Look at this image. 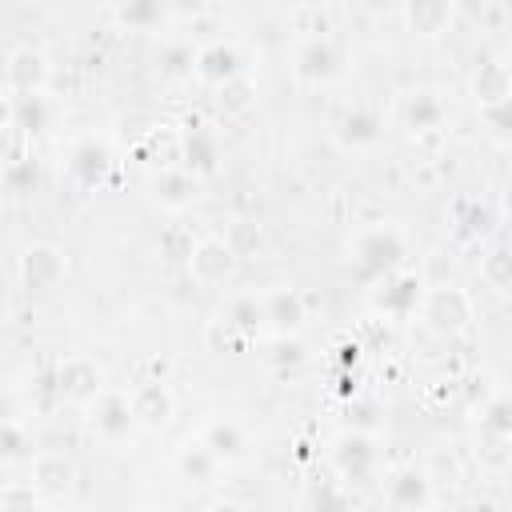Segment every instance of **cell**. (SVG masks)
<instances>
[{
    "label": "cell",
    "mask_w": 512,
    "mask_h": 512,
    "mask_svg": "<svg viewBox=\"0 0 512 512\" xmlns=\"http://www.w3.org/2000/svg\"><path fill=\"white\" fill-rule=\"evenodd\" d=\"M476 112H480V124H484V132L492 140L512 144V92L500 96V100H492V104H480Z\"/></svg>",
    "instance_id": "31"
},
{
    "label": "cell",
    "mask_w": 512,
    "mask_h": 512,
    "mask_svg": "<svg viewBox=\"0 0 512 512\" xmlns=\"http://www.w3.org/2000/svg\"><path fill=\"white\" fill-rule=\"evenodd\" d=\"M8 92H44L52 80V64L40 48H12L8 52V68H4Z\"/></svg>",
    "instance_id": "18"
},
{
    "label": "cell",
    "mask_w": 512,
    "mask_h": 512,
    "mask_svg": "<svg viewBox=\"0 0 512 512\" xmlns=\"http://www.w3.org/2000/svg\"><path fill=\"white\" fill-rule=\"evenodd\" d=\"M328 460H332V468H336V476H340L344 484L364 488V484H372L376 472H380V444H376V436L364 432V428H344V432L332 440Z\"/></svg>",
    "instance_id": "2"
},
{
    "label": "cell",
    "mask_w": 512,
    "mask_h": 512,
    "mask_svg": "<svg viewBox=\"0 0 512 512\" xmlns=\"http://www.w3.org/2000/svg\"><path fill=\"white\" fill-rule=\"evenodd\" d=\"M180 164L188 172H196L200 180H208L220 168V140H216V132H208L204 124H188L180 132Z\"/></svg>",
    "instance_id": "19"
},
{
    "label": "cell",
    "mask_w": 512,
    "mask_h": 512,
    "mask_svg": "<svg viewBox=\"0 0 512 512\" xmlns=\"http://www.w3.org/2000/svg\"><path fill=\"white\" fill-rule=\"evenodd\" d=\"M16 276L28 292H48L68 276V256L52 240H32L16 260Z\"/></svg>",
    "instance_id": "7"
},
{
    "label": "cell",
    "mask_w": 512,
    "mask_h": 512,
    "mask_svg": "<svg viewBox=\"0 0 512 512\" xmlns=\"http://www.w3.org/2000/svg\"><path fill=\"white\" fill-rule=\"evenodd\" d=\"M456 232H460L464 240H480V236H488V232H492V212H488L480 200H464V204H456Z\"/></svg>",
    "instance_id": "33"
},
{
    "label": "cell",
    "mask_w": 512,
    "mask_h": 512,
    "mask_svg": "<svg viewBox=\"0 0 512 512\" xmlns=\"http://www.w3.org/2000/svg\"><path fill=\"white\" fill-rule=\"evenodd\" d=\"M56 392L72 404H92L104 392V372L88 356H68L56 364Z\"/></svg>",
    "instance_id": "14"
},
{
    "label": "cell",
    "mask_w": 512,
    "mask_h": 512,
    "mask_svg": "<svg viewBox=\"0 0 512 512\" xmlns=\"http://www.w3.org/2000/svg\"><path fill=\"white\" fill-rule=\"evenodd\" d=\"M168 8H172V16L192 20V16H200V12L208 8V0H168Z\"/></svg>",
    "instance_id": "41"
},
{
    "label": "cell",
    "mask_w": 512,
    "mask_h": 512,
    "mask_svg": "<svg viewBox=\"0 0 512 512\" xmlns=\"http://www.w3.org/2000/svg\"><path fill=\"white\" fill-rule=\"evenodd\" d=\"M160 76L164 80H188V76H196V52L188 48V44H168L164 52H160Z\"/></svg>",
    "instance_id": "35"
},
{
    "label": "cell",
    "mask_w": 512,
    "mask_h": 512,
    "mask_svg": "<svg viewBox=\"0 0 512 512\" xmlns=\"http://www.w3.org/2000/svg\"><path fill=\"white\" fill-rule=\"evenodd\" d=\"M148 196H152V204H160L168 212H184L200 196V176L188 172L184 164H160L148 172Z\"/></svg>",
    "instance_id": "8"
},
{
    "label": "cell",
    "mask_w": 512,
    "mask_h": 512,
    "mask_svg": "<svg viewBox=\"0 0 512 512\" xmlns=\"http://www.w3.org/2000/svg\"><path fill=\"white\" fill-rule=\"evenodd\" d=\"M480 276H484L488 288L508 292L512 288V248H488L480 256Z\"/></svg>",
    "instance_id": "34"
},
{
    "label": "cell",
    "mask_w": 512,
    "mask_h": 512,
    "mask_svg": "<svg viewBox=\"0 0 512 512\" xmlns=\"http://www.w3.org/2000/svg\"><path fill=\"white\" fill-rule=\"evenodd\" d=\"M224 240L236 248V256H240V260H244V256H252V252L264 244L260 224H252V220H232V224H228V232H224Z\"/></svg>",
    "instance_id": "38"
},
{
    "label": "cell",
    "mask_w": 512,
    "mask_h": 512,
    "mask_svg": "<svg viewBox=\"0 0 512 512\" xmlns=\"http://www.w3.org/2000/svg\"><path fill=\"white\" fill-rule=\"evenodd\" d=\"M64 168L80 188H104L116 172V152L104 136H80L64 152Z\"/></svg>",
    "instance_id": "6"
},
{
    "label": "cell",
    "mask_w": 512,
    "mask_h": 512,
    "mask_svg": "<svg viewBox=\"0 0 512 512\" xmlns=\"http://www.w3.org/2000/svg\"><path fill=\"white\" fill-rule=\"evenodd\" d=\"M384 500H388V508H428L436 500V492H432L428 472L408 464L384 480Z\"/></svg>",
    "instance_id": "20"
},
{
    "label": "cell",
    "mask_w": 512,
    "mask_h": 512,
    "mask_svg": "<svg viewBox=\"0 0 512 512\" xmlns=\"http://www.w3.org/2000/svg\"><path fill=\"white\" fill-rule=\"evenodd\" d=\"M128 400H132L136 424L148 428V432H164V428L172 424V416H176V396H172V388H168L160 376H156V380H140V384L128 392Z\"/></svg>",
    "instance_id": "13"
},
{
    "label": "cell",
    "mask_w": 512,
    "mask_h": 512,
    "mask_svg": "<svg viewBox=\"0 0 512 512\" xmlns=\"http://www.w3.org/2000/svg\"><path fill=\"white\" fill-rule=\"evenodd\" d=\"M504 64H508V76H512V56H508V60H504Z\"/></svg>",
    "instance_id": "44"
},
{
    "label": "cell",
    "mask_w": 512,
    "mask_h": 512,
    "mask_svg": "<svg viewBox=\"0 0 512 512\" xmlns=\"http://www.w3.org/2000/svg\"><path fill=\"white\" fill-rule=\"evenodd\" d=\"M4 188H8L12 196L36 192V188H40V164H36L32 156H12V160L4 164Z\"/></svg>",
    "instance_id": "32"
},
{
    "label": "cell",
    "mask_w": 512,
    "mask_h": 512,
    "mask_svg": "<svg viewBox=\"0 0 512 512\" xmlns=\"http://www.w3.org/2000/svg\"><path fill=\"white\" fill-rule=\"evenodd\" d=\"M336 144L348 152H372L384 140V116L372 104H352L344 108V116L336 120Z\"/></svg>",
    "instance_id": "12"
},
{
    "label": "cell",
    "mask_w": 512,
    "mask_h": 512,
    "mask_svg": "<svg viewBox=\"0 0 512 512\" xmlns=\"http://www.w3.org/2000/svg\"><path fill=\"white\" fill-rule=\"evenodd\" d=\"M292 72L308 88H320V84L340 80V72H344V48H340V40L328 36V32H316V36L300 40V48L292 52Z\"/></svg>",
    "instance_id": "3"
},
{
    "label": "cell",
    "mask_w": 512,
    "mask_h": 512,
    "mask_svg": "<svg viewBox=\"0 0 512 512\" xmlns=\"http://www.w3.org/2000/svg\"><path fill=\"white\" fill-rule=\"evenodd\" d=\"M244 72H248V60L232 40H212V44L196 48V80L220 88V84H228Z\"/></svg>",
    "instance_id": "15"
},
{
    "label": "cell",
    "mask_w": 512,
    "mask_h": 512,
    "mask_svg": "<svg viewBox=\"0 0 512 512\" xmlns=\"http://www.w3.org/2000/svg\"><path fill=\"white\" fill-rule=\"evenodd\" d=\"M224 464L216 460V452L196 436V440H188L180 452H176V472H180V480H188L192 488H208V484H216V472H220Z\"/></svg>",
    "instance_id": "24"
},
{
    "label": "cell",
    "mask_w": 512,
    "mask_h": 512,
    "mask_svg": "<svg viewBox=\"0 0 512 512\" xmlns=\"http://www.w3.org/2000/svg\"><path fill=\"white\" fill-rule=\"evenodd\" d=\"M236 332H244L248 340H256L260 332H268V320H264V296L260 292H236L228 296L224 312H220Z\"/></svg>",
    "instance_id": "27"
},
{
    "label": "cell",
    "mask_w": 512,
    "mask_h": 512,
    "mask_svg": "<svg viewBox=\"0 0 512 512\" xmlns=\"http://www.w3.org/2000/svg\"><path fill=\"white\" fill-rule=\"evenodd\" d=\"M400 16L416 40H436L440 32H448L456 12H452V0H404Z\"/></svg>",
    "instance_id": "21"
},
{
    "label": "cell",
    "mask_w": 512,
    "mask_h": 512,
    "mask_svg": "<svg viewBox=\"0 0 512 512\" xmlns=\"http://www.w3.org/2000/svg\"><path fill=\"white\" fill-rule=\"evenodd\" d=\"M36 452H32V432L24 428V420L20 416H4V424H0V460L12 468V464H20V460H32Z\"/></svg>",
    "instance_id": "29"
},
{
    "label": "cell",
    "mask_w": 512,
    "mask_h": 512,
    "mask_svg": "<svg viewBox=\"0 0 512 512\" xmlns=\"http://www.w3.org/2000/svg\"><path fill=\"white\" fill-rule=\"evenodd\" d=\"M8 124L24 136H44L56 124V104L48 92H8Z\"/></svg>",
    "instance_id": "16"
},
{
    "label": "cell",
    "mask_w": 512,
    "mask_h": 512,
    "mask_svg": "<svg viewBox=\"0 0 512 512\" xmlns=\"http://www.w3.org/2000/svg\"><path fill=\"white\" fill-rule=\"evenodd\" d=\"M424 320V328H432L436 336H460L472 324V296L456 284H440L424 292V304L416 312Z\"/></svg>",
    "instance_id": "5"
},
{
    "label": "cell",
    "mask_w": 512,
    "mask_h": 512,
    "mask_svg": "<svg viewBox=\"0 0 512 512\" xmlns=\"http://www.w3.org/2000/svg\"><path fill=\"white\" fill-rule=\"evenodd\" d=\"M300 504H304V508H312V512L352 508V484H344L340 476H336V480H308V488H304Z\"/></svg>",
    "instance_id": "28"
},
{
    "label": "cell",
    "mask_w": 512,
    "mask_h": 512,
    "mask_svg": "<svg viewBox=\"0 0 512 512\" xmlns=\"http://www.w3.org/2000/svg\"><path fill=\"white\" fill-rule=\"evenodd\" d=\"M200 440L216 452V460H220V464H236V460H244V456H248V432H244V424H240V420H228V416L208 420V424L200 428Z\"/></svg>",
    "instance_id": "23"
},
{
    "label": "cell",
    "mask_w": 512,
    "mask_h": 512,
    "mask_svg": "<svg viewBox=\"0 0 512 512\" xmlns=\"http://www.w3.org/2000/svg\"><path fill=\"white\" fill-rule=\"evenodd\" d=\"M192 248H196V240H192L184 228H168V232L160 236V252H164V256H172V260H188V256H192Z\"/></svg>",
    "instance_id": "40"
},
{
    "label": "cell",
    "mask_w": 512,
    "mask_h": 512,
    "mask_svg": "<svg viewBox=\"0 0 512 512\" xmlns=\"http://www.w3.org/2000/svg\"><path fill=\"white\" fill-rule=\"evenodd\" d=\"M28 480L44 500H64L76 488V468L60 452H36L28 460Z\"/></svg>",
    "instance_id": "17"
},
{
    "label": "cell",
    "mask_w": 512,
    "mask_h": 512,
    "mask_svg": "<svg viewBox=\"0 0 512 512\" xmlns=\"http://www.w3.org/2000/svg\"><path fill=\"white\" fill-rule=\"evenodd\" d=\"M204 340H208V348H212V352H224V348H240V344H248V336H244V332H236L224 316H216V320L208 324Z\"/></svg>",
    "instance_id": "39"
},
{
    "label": "cell",
    "mask_w": 512,
    "mask_h": 512,
    "mask_svg": "<svg viewBox=\"0 0 512 512\" xmlns=\"http://www.w3.org/2000/svg\"><path fill=\"white\" fill-rule=\"evenodd\" d=\"M236 264H240V256H236V248H232L224 236H204V240H196V248H192V256H188V272H192V280H196L200 288H220L224 280H232Z\"/></svg>",
    "instance_id": "9"
},
{
    "label": "cell",
    "mask_w": 512,
    "mask_h": 512,
    "mask_svg": "<svg viewBox=\"0 0 512 512\" xmlns=\"http://www.w3.org/2000/svg\"><path fill=\"white\" fill-rule=\"evenodd\" d=\"M468 92H472L476 108H480V104H492V100H500V96H508V92H512L508 64H504V60H492V56L476 60V68H472V76H468Z\"/></svg>",
    "instance_id": "26"
},
{
    "label": "cell",
    "mask_w": 512,
    "mask_h": 512,
    "mask_svg": "<svg viewBox=\"0 0 512 512\" xmlns=\"http://www.w3.org/2000/svg\"><path fill=\"white\" fill-rule=\"evenodd\" d=\"M504 204L512 208V172H508V180H504Z\"/></svg>",
    "instance_id": "43"
},
{
    "label": "cell",
    "mask_w": 512,
    "mask_h": 512,
    "mask_svg": "<svg viewBox=\"0 0 512 512\" xmlns=\"http://www.w3.org/2000/svg\"><path fill=\"white\" fill-rule=\"evenodd\" d=\"M424 280H420V272L416 268H396L392 276H384L380 284H372L368 288V300H372V308L380 312V316H388V320H408V316H416L420 312V304H424Z\"/></svg>",
    "instance_id": "4"
},
{
    "label": "cell",
    "mask_w": 512,
    "mask_h": 512,
    "mask_svg": "<svg viewBox=\"0 0 512 512\" xmlns=\"http://www.w3.org/2000/svg\"><path fill=\"white\" fill-rule=\"evenodd\" d=\"M216 104H220V112H228V116L248 112V108L256 104V80L244 72V76H236V80L220 84V88H216Z\"/></svg>",
    "instance_id": "30"
},
{
    "label": "cell",
    "mask_w": 512,
    "mask_h": 512,
    "mask_svg": "<svg viewBox=\"0 0 512 512\" xmlns=\"http://www.w3.org/2000/svg\"><path fill=\"white\" fill-rule=\"evenodd\" d=\"M88 424L104 444H120L132 436V428H140L128 392H108V388L88 404Z\"/></svg>",
    "instance_id": "10"
},
{
    "label": "cell",
    "mask_w": 512,
    "mask_h": 512,
    "mask_svg": "<svg viewBox=\"0 0 512 512\" xmlns=\"http://www.w3.org/2000/svg\"><path fill=\"white\" fill-rule=\"evenodd\" d=\"M40 504H48V500L32 488V480H24V484H16V480H12V484L0 492V512H20V508H24V512H32V508H40Z\"/></svg>",
    "instance_id": "37"
},
{
    "label": "cell",
    "mask_w": 512,
    "mask_h": 512,
    "mask_svg": "<svg viewBox=\"0 0 512 512\" xmlns=\"http://www.w3.org/2000/svg\"><path fill=\"white\" fill-rule=\"evenodd\" d=\"M168 16H172L168 0H116V24H120L124 32L148 36V32L164 28Z\"/></svg>",
    "instance_id": "25"
},
{
    "label": "cell",
    "mask_w": 512,
    "mask_h": 512,
    "mask_svg": "<svg viewBox=\"0 0 512 512\" xmlns=\"http://www.w3.org/2000/svg\"><path fill=\"white\" fill-rule=\"evenodd\" d=\"M400 116H404V128H408V132L424 136V132L444 128V120H448V104H444L440 92H432V88H416V92L404 96Z\"/></svg>",
    "instance_id": "22"
},
{
    "label": "cell",
    "mask_w": 512,
    "mask_h": 512,
    "mask_svg": "<svg viewBox=\"0 0 512 512\" xmlns=\"http://www.w3.org/2000/svg\"><path fill=\"white\" fill-rule=\"evenodd\" d=\"M404 264H408V236L392 220H372V224L352 232L348 268H352L356 284L372 288V284H380L384 276H392Z\"/></svg>",
    "instance_id": "1"
},
{
    "label": "cell",
    "mask_w": 512,
    "mask_h": 512,
    "mask_svg": "<svg viewBox=\"0 0 512 512\" xmlns=\"http://www.w3.org/2000/svg\"><path fill=\"white\" fill-rule=\"evenodd\" d=\"M292 4H296V8H308V12H316V8H324L328 0H292Z\"/></svg>",
    "instance_id": "42"
},
{
    "label": "cell",
    "mask_w": 512,
    "mask_h": 512,
    "mask_svg": "<svg viewBox=\"0 0 512 512\" xmlns=\"http://www.w3.org/2000/svg\"><path fill=\"white\" fill-rule=\"evenodd\" d=\"M480 432L512 436V396H492L480 412Z\"/></svg>",
    "instance_id": "36"
},
{
    "label": "cell",
    "mask_w": 512,
    "mask_h": 512,
    "mask_svg": "<svg viewBox=\"0 0 512 512\" xmlns=\"http://www.w3.org/2000/svg\"><path fill=\"white\" fill-rule=\"evenodd\" d=\"M264 296V320L272 336H300L308 324V300L288 288V284H272L260 292Z\"/></svg>",
    "instance_id": "11"
}]
</instances>
